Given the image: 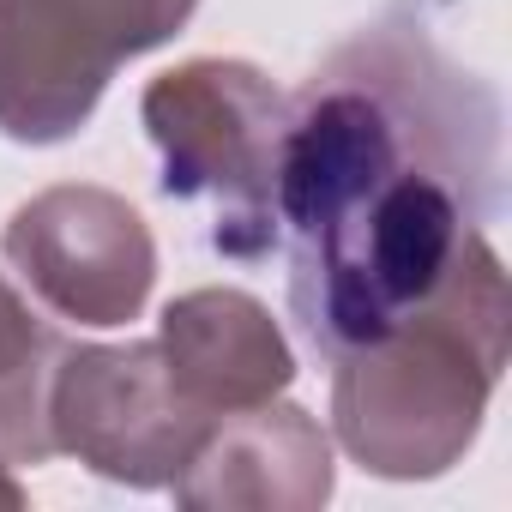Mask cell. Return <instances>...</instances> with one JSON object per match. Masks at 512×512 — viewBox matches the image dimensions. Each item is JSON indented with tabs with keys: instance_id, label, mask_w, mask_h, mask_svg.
<instances>
[{
	"instance_id": "cell-9",
	"label": "cell",
	"mask_w": 512,
	"mask_h": 512,
	"mask_svg": "<svg viewBox=\"0 0 512 512\" xmlns=\"http://www.w3.org/2000/svg\"><path fill=\"white\" fill-rule=\"evenodd\" d=\"M55 332L25 308V296L0 278V458L43 464L49 440V374H55Z\"/></svg>"
},
{
	"instance_id": "cell-1",
	"label": "cell",
	"mask_w": 512,
	"mask_h": 512,
	"mask_svg": "<svg viewBox=\"0 0 512 512\" xmlns=\"http://www.w3.org/2000/svg\"><path fill=\"white\" fill-rule=\"evenodd\" d=\"M500 211V103L416 25L350 37L296 97L278 163L290 308L320 356L422 314Z\"/></svg>"
},
{
	"instance_id": "cell-2",
	"label": "cell",
	"mask_w": 512,
	"mask_h": 512,
	"mask_svg": "<svg viewBox=\"0 0 512 512\" xmlns=\"http://www.w3.org/2000/svg\"><path fill=\"white\" fill-rule=\"evenodd\" d=\"M512 350L506 266L488 241L452 284L386 338L332 356V428L344 452L386 482L446 476L482 434Z\"/></svg>"
},
{
	"instance_id": "cell-4",
	"label": "cell",
	"mask_w": 512,
	"mask_h": 512,
	"mask_svg": "<svg viewBox=\"0 0 512 512\" xmlns=\"http://www.w3.org/2000/svg\"><path fill=\"white\" fill-rule=\"evenodd\" d=\"M199 0H0V133L19 145L73 139L109 79L163 49Z\"/></svg>"
},
{
	"instance_id": "cell-8",
	"label": "cell",
	"mask_w": 512,
	"mask_h": 512,
	"mask_svg": "<svg viewBox=\"0 0 512 512\" xmlns=\"http://www.w3.org/2000/svg\"><path fill=\"white\" fill-rule=\"evenodd\" d=\"M157 350L169 362V380L199 416H229L247 404L284 398L296 380L290 338L278 332L272 308L247 290H187L163 308Z\"/></svg>"
},
{
	"instance_id": "cell-3",
	"label": "cell",
	"mask_w": 512,
	"mask_h": 512,
	"mask_svg": "<svg viewBox=\"0 0 512 512\" xmlns=\"http://www.w3.org/2000/svg\"><path fill=\"white\" fill-rule=\"evenodd\" d=\"M145 133L163 157V193L211 211V241L253 260L278 241V163L290 97L247 61H187L145 85Z\"/></svg>"
},
{
	"instance_id": "cell-5",
	"label": "cell",
	"mask_w": 512,
	"mask_h": 512,
	"mask_svg": "<svg viewBox=\"0 0 512 512\" xmlns=\"http://www.w3.org/2000/svg\"><path fill=\"white\" fill-rule=\"evenodd\" d=\"M211 416H199L151 344H73L49 374V440L103 482L169 488Z\"/></svg>"
},
{
	"instance_id": "cell-10",
	"label": "cell",
	"mask_w": 512,
	"mask_h": 512,
	"mask_svg": "<svg viewBox=\"0 0 512 512\" xmlns=\"http://www.w3.org/2000/svg\"><path fill=\"white\" fill-rule=\"evenodd\" d=\"M0 506H7V512H19V506H25V488L13 482V464H7V458H0Z\"/></svg>"
},
{
	"instance_id": "cell-6",
	"label": "cell",
	"mask_w": 512,
	"mask_h": 512,
	"mask_svg": "<svg viewBox=\"0 0 512 512\" xmlns=\"http://www.w3.org/2000/svg\"><path fill=\"white\" fill-rule=\"evenodd\" d=\"M7 266L79 326H127L151 302L157 241L151 223L109 187H49L25 199L0 235Z\"/></svg>"
},
{
	"instance_id": "cell-7",
	"label": "cell",
	"mask_w": 512,
	"mask_h": 512,
	"mask_svg": "<svg viewBox=\"0 0 512 512\" xmlns=\"http://www.w3.org/2000/svg\"><path fill=\"white\" fill-rule=\"evenodd\" d=\"M193 512H314L332 500V440L284 398L229 410L169 482Z\"/></svg>"
}]
</instances>
